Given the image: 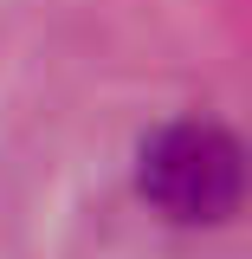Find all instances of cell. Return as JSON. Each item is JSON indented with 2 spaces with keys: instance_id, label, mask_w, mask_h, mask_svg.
I'll return each mask as SVG.
<instances>
[{
  "instance_id": "1",
  "label": "cell",
  "mask_w": 252,
  "mask_h": 259,
  "mask_svg": "<svg viewBox=\"0 0 252 259\" xmlns=\"http://www.w3.org/2000/svg\"><path fill=\"white\" fill-rule=\"evenodd\" d=\"M136 188L149 207L181 227H220L246 194V156L239 136L207 117H175L142 136L136 149Z\"/></svg>"
}]
</instances>
